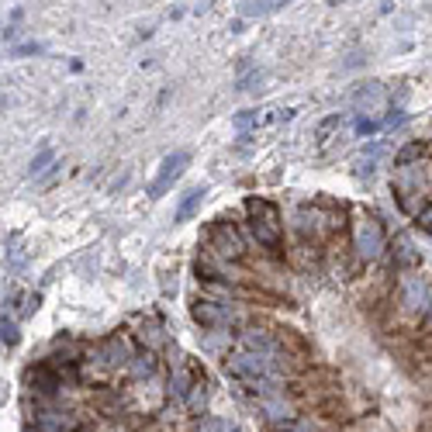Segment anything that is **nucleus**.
Listing matches in <instances>:
<instances>
[{"instance_id":"obj_15","label":"nucleus","mask_w":432,"mask_h":432,"mask_svg":"<svg viewBox=\"0 0 432 432\" xmlns=\"http://www.w3.org/2000/svg\"><path fill=\"white\" fill-rule=\"evenodd\" d=\"M391 256H394V270H415V267L422 263V256L415 253V245L408 243L405 236H398V239L391 243Z\"/></svg>"},{"instance_id":"obj_7","label":"nucleus","mask_w":432,"mask_h":432,"mask_svg":"<svg viewBox=\"0 0 432 432\" xmlns=\"http://www.w3.org/2000/svg\"><path fill=\"white\" fill-rule=\"evenodd\" d=\"M429 297H432L429 284L419 273H405L401 277V284H398V304H401L405 315H422L426 304H429Z\"/></svg>"},{"instance_id":"obj_25","label":"nucleus","mask_w":432,"mask_h":432,"mask_svg":"<svg viewBox=\"0 0 432 432\" xmlns=\"http://www.w3.org/2000/svg\"><path fill=\"white\" fill-rule=\"evenodd\" d=\"M31 52H42V45H38V42H28V45L11 49V55H14V59H25V55H31Z\"/></svg>"},{"instance_id":"obj_14","label":"nucleus","mask_w":432,"mask_h":432,"mask_svg":"<svg viewBox=\"0 0 432 432\" xmlns=\"http://www.w3.org/2000/svg\"><path fill=\"white\" fill-rule=\"evenodd\" d=\"M273 332H267L263 325H245L243 332H239V346L245 350H260V353H270L273 350Z\"/></svg>"},{"instance_id":"obj_6","label":"nucleus","mask_w":432,"mask_h":432,"mask_svg":"<svg viewBox=\"0 0 432 432\" xmlns=\"http://www.w3.org/2000/svg\"><path fill=\"white\" fill-rule=\"evenodd\" d=\"M190 319L201 325V328H225V325H232V304H225V301H215V297H194V304H190Z\"/></svg>"},{"instance_id":"obj_4","label":"nucleus","mask_w":432,"mask_h":432,"mask_svg":"<svg viewBox=\"0 0 432 432\" xmlns=\"http://www.w3.org/2000/svg\"><path fill=\"white\" fill-rule=\"evenodd\" d=\"M353 249L360 256V263H374L384 256L387 249V236H384V225L374 215H360L353 225Z\"/></svg>"},{"instance_id":"obj_17","label":"nucleus","mask_w":432,"mask_h":432,"mask_svg":"<svg viewBox=\"0 0 432 432\" xmlns=\"http://www.w3.org/2000/svg\"><path fill=\"white\" fill-rule=\"evenodd\" d=\"M204 194H208V187H190L187 197H184V201H180V208H177V221H190V218L197 215V208H201Z\"/></svg>"},{"instance_id":"obj_18","label":"nucleus","mask_w":432,"mask_h":432,"mask_svg":"<svg viewBox=\"0 0 432 432\" xmlns=\"http://www.w3.org/2000/svg\"><path fill=\"white\" fill-rule=\"evenodd\" d=\"M426 156V142H408L405 149L394 156V166H411V162H422Z\"/></svg>"},{"instance_id":"obj_13","label":"nucleus","mask_w":432,"mask_h":432,"mask_svg":"<svg viewBox=\"0 0 432 432\" xmlns=\"http://www.w3.org/2000/svg\"><path fill=\"white\" fill-rule=\"evenodd\" d=\"M156 370H160V356L153 350H138L132 356V363H128V377H135V380H153Z\"/></svg>"},{"instance_id":"obj_20","label":"nucleus","mask_w":432,"mask_h":432,"mask_svg":"<svg viewBox=\"0 0 432 432\" xmlns=\"http://www.w3.org/2000/svg\"><path fill=\"white\" fill-rule=\"evenodd\" d=\"M52 160H55L52 149H42V153H38V156L31 160V170H28V173H31V177H38V173H42V170H45V166H49Z\"/></svg>"},{"instance_id":"obj_2","label":"nucleus","mask_w":432,"mask_h":432,"mask_svg":"<svg viewBox=\"0 0 432 432\" xmlns=\"http://www.w3.org/2000/svg\"><path fill=\"white\" fill-rule=\"evenodd\" d=\"M132 356H135L132 343L121 332H111V336H104L101 343H94L87 350V363H94L101 374H111V370H128Z\"/></svg>"},{"instance_id":"obj_30","label":"nucleus","mask_w":432,"mask_h":432,"mask_svg":"<svg viewBox=\"0 0 432 432\" xmlns=\"http://www.w3.org/2000/svg\"><path fill=\"white\" fill-rule=\"evenodd\" d=\"M232 432H243V429H236V426H232Z\"/></svg>"},{"instance_id":"obj_27","label":"nucleus","mask_w":432,"mask_h":432,"mask_svg":"<svg viewBox=\"0 0 432 432\" xmlns=\"http://www.w3.org/2000/svg\"><path fill=\"white\" fill-rule=\"evenodd\" d=\"M253 121H256V111H249V114H239V118H236V128H249Z\"/></svg>"},{"instance_id":"obj_1","label":"nucleus","mask_w":432,"mask_h":432,"mask_svg":"<svg viewBox=\"0 0 432 432\" xmlns=\"http://www.w3.org/2000/svg\"><path fill=\"white\" fill-rule=\"evenodd\" d=\"M245 228L249 239L260 245L267 256H284V221H280V208L267 201V197H249L245 201Z\"/></svg>"},{"instance_id":"obj_24","label":"nucleus","mask_w":432,"mask_h":432,"mask_svg":"<svg viewBox=\"0 0 432 432\" xmlns=\"http://www.w3.org/2000/svg\"><path fill=\"white\" fill-rule=\"evenodd\" d=\"M377 128H380V121H374V118H360V121H356V132H360V135H374Z\"/></svg>"},{"instance_id":"obj_23","label":"nucleus","mask_w":432,"mask_h":432,"mask_svg":"<svg viewBox=\"0 0 432 432\" xmlns=\"http://www.w3.org/2000/svg\"><path fill=\"white\" fill-rule=\"evenodd\" d=\"M415 225H419L422 232H429V236H432V204H426V208L415 215Z\"/></svg>"},{"instance_id":"obj_10","label":"nucleus","mask_w":432,"mask_h":432,"mask_svg":"<svg viewBox=\"0 0 432 432\" xmlns=\"http://www.w3.org/2000/svg\"><path fill=\"white\" fill-rule=\"evenodd\" d=\"M260 411H263V419H267V426H270L273 432H280V429H287V426H294V405L284 398V391L260 398Z\"/></svg>"},{"instance_id":"obj_22","label":"nucleus","mask_w":432,"mask_h":432,"mask_svg":"<svg viewBox=\"0 0 432 432\" xmlns=\"http://www.w3.org/2000/svg\"><path fill=\"white\" fill-rule=\"evenodd\" d=\"M273 0H249V4H243V14L245 18H253V14H263V11H270Z\"/></svg>"},{"instance_id":"obj_21","label":"nucleus","mask_w":432,"mask_h":432,"mask_svg":"<svg viewBox=\"0 0 432 432\" xmlns=\"http://www.w3.org/2000/svg\"><path fill=\"white\" fill-rule=\"evenodd\" d=\"M197 432H232V426H228V422H221V419H201Z\"/></svg>"},{"instance_id":"obj_5","label":"nucleus","mask_w":432,"mask_h":432,"mask_svg":"<svg viewBox=\"0 0 432 432\" xmlns=\"http://www.w3.org/2000/svg\"><path fill=\"white\" fill-rule=\"evenodd\" d=\"M225 374L236 377V380H243V384L263 377V374H270V353L239 346V350H232L228 356H225Z\"/></svg>"},{"instance_id":"obj_28","label":"nucleus","mask_w":432,"mask_h":432,"mask_svg":"<svg viewBox=\"0 0 432 432\" xmlns=\"http://www.w3.org/2000/svg\"><path fill=\"white\" fill-rule=\"evenodd\" d=\"M280 432H311V429H308V422H294V426H287V429H280Z\"/></svg>"},{"instance_id":"obj_11","label":"nucleus","mask_w":432,"mask_h":432,"mask_svg":"<svg viewBox=\"0 0 432 432\" xmlns=\"http://www.w3.org/2000/svg\"><path fill=\"white\" fill-rule=\"evenodd\" d=\"M197 377H201V374H194L187 363L180 360V363H173V367H170V387H166V391H170L173 398H180V401H184V398L190 394V387H194V380H197Z\"/></svg>"},{"instance_id":"obj_19","label":"nucleus","mask_w":432,"mask_h":432,"mask_svg":"<svg viewBox=\"0 0 432 432\" xmlns=\"http://www.w3.org/2000/svg\"><path fill=\"white\" fill-rule=\"evenodd\" d=\"M0 336H4V346H18V339H21L18 322H14V319H7V311H4V319H0Z\"/></svg>"},{"instance_id":"obj_12","label":"nucleus","mask_w":432,"mask_h":432,"mask_svg":"<svg viewBox=\"0 0 432 432\" xmlns=\"http://www.w3.org/2000/svg\"><path fill=\"white\" fill-rule=\"evenodd\" d=\"M135 339H138V346H142V350H153V353H160L162 346H170V339H166V332H162V325H160V322H153V319H145V322H138Z\"/></svg>"},{"instance_id":"obj_16","label":"nucleus","mask_w":432,"mask_h":432,"mask_svg":"<svg viewBox=\"0 0 432 432\" xmlns=\"http://www.w3.org/2000/svg\"><path fill=\"white\" fill-rule=\"evenodd\" d=\"M184 405H187V411L194 419H204V411H208V384H204V377L194 380V387H190V394L184 398Z\"/></svg>"},{"instance_id":"obj_3","label":"nucleus","mask_w":432,"mask_h":432,"mask_svg":"<svg viewBox=\"0 0 432 432\" xmlns=\"http://www.w3.org/2000/svg\"><path fill=\"white\" fill-rule=\"evenodd\" d=\"M204 249H208V253H215L218 260H225V263H243V260H245L243 232H239L228 218H218L215 225L208 228V236H204Z\"/></svg>"},{"instance_id":"obj_26","label":"nucleus","mask_w":432,"mask_h":432,"mask_svg":"<svg viewBox=\"0 0 432 432\" xmlns=\"http://www.w3.org/2000/svg\"><path fill=\"white\" fill-rule=\"evenodd\" d=\"M419 332H432V297H429V304H426V311L419 315Z\"/></svg>"},{"instance_id":"obj_29","label":"nucleus","mask_w":432,"mask_h":432,"mask_svg":"<svg viewBox=\"0 0 432 432\" xmlns=\"http://www.w3.org/2000/svg\"><path fill=\"white\" fill-rule=\"evenodd\" d=\"M280 4H291V0H273V7H280Z\"/></svg>"},{"instance_id":"obj_9","label":"nucleus","mask_w":432,"mask_h":432,"mask_svg":"<svg viewBox=\"0 0 432 432\" xmlns=\"http://www.w3.org/2000/svg\"><path fill=\"white\" fill-rule=\"evenodd\" d=\"M187 162H190V153L187 149H177V153H170L166 160H162V166H160V173H156V180L149 184V197L153 201H160L166 190L173 187L177 180H180V173L187 170Z\"/></svg>"},{"instance_id":"obj_8","label":"nucleus","mask_w":432,"mask_h":432,"mask_svg":"<svg viewBox=\"0 0 432 432\" xmlns=\"http://www.w3.org/2000/svg\"><path fill=\"white\" fill-rule=\"evenodd\" d=\"M25 384L31 387V394H38V398H59V394H62V387H66L62 374L55 370L49 360H45V363H38V367H28V370H25Z\"/></svg>"}]
</instances>
